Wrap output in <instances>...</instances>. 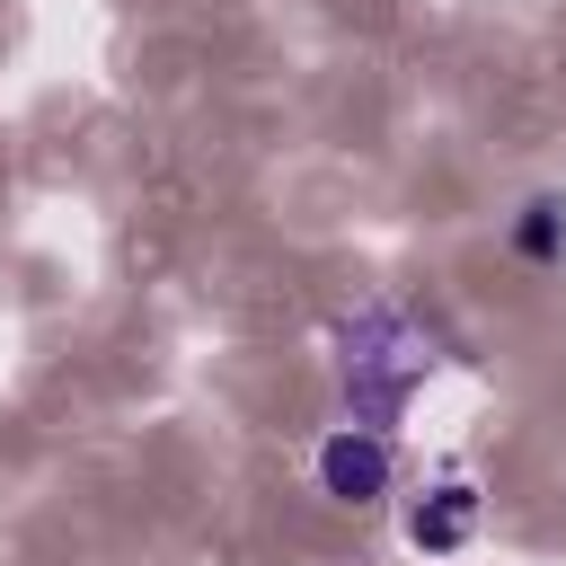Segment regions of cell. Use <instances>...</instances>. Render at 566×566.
Instances as JSON below:
<instances>
[{
	"mask_svg": "<svg viewBox=\"0 0 566 566\" xmlns=\"http://www.w3.org/2000/svg\"><path fill=\"white\" fill-rule=\"evenodd\" d=\"M336 398H345V416L354 424H380V433H398V416L416 407V389L433 380V336L398 310V301H363L354 318H336Z\"/></svg>",
	"mask_w": 566,
	"mask_h": 566,
	"instance_id": "6da1fadb",
	"label": "cell"
},
{
	"mask_svg": "<svg viewBox=\"0 0 566 566\" xmlns=\"http://www.w3.org/2000/svg\"><path fill=\"white\" fill-rule=\"evenodd\" d=\"M478 531H486V495H478V478H469L460 460H442L433 478H416V486L398 495V539H407L424 566L469 557V548H478Z\"/></svg>",
	"mask_w": 566,
	"mask_h": 566,
	"instance_id": "3957f363",
	"label": "cell"
},
{
	"mask_svg": "<svg viewBox=\"0 0 566 566\" xmlns=\"http://www.w3.org/2000/svg\"><path fill=\"white\" fill-rule=\"evenodd\" d=\"M504 248H513L531 274L566 265V186H539V195H522V203H513V221H504Z\"/></svg>",
	"mask_w": 566,
	"mask_h": 566,
	"instance_id": "277c9868",
	"label": "cell"
},
{
	"mask_svg": "<svg viewBox=\"0 0 566 566\" xmlns=\"http://www.w3.org/2000/svg\"><path fill=\"white\" fill-rule=\"evenodd\" d=\"M310 486H318V504H336V513L389 504V495H398V433L336 416V424L310 442Z\"/></svg>",
	"mask_w": 566,
	"mask_h": 566,
	"instance_id": "7a4b0ae2",
	"label": "cell"
}]
</instances>
